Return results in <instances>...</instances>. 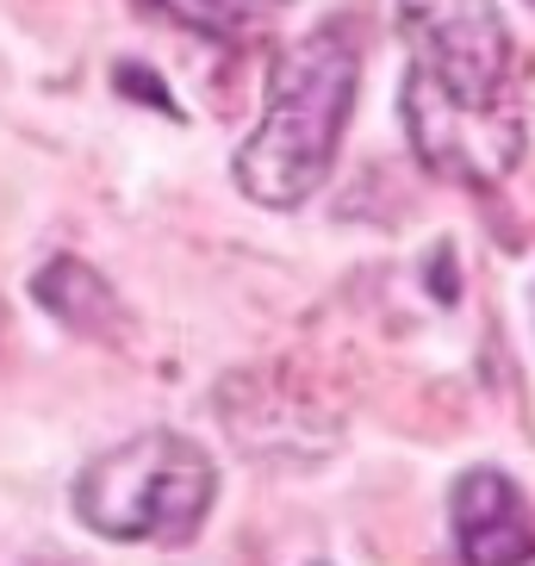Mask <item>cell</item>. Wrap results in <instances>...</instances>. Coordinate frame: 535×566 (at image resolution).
I'll use <instances>...</instances> for the list:
<instances>
[{"label":"cell","instance_id":"cell-1","mask_svg":"<svg viewBox=\"0 0 535 566\" xmlns=\"http://www.w3.org/2000/svg\"><path fill=\"white\" fill-rule=\"evenodd\" d=\"M355 82H361V56H355V38L336 25L281 51V63L268 75L262 125L243 137V150L231 163L237 187L255 206L293 212L324 187L336 150H343Z\"/></svg>","mask_w":535,"mask_h":566},{"label":"cell","instance_id":"cell-2","mask_svg":"<svg viewBox=\"0 0 535 566\" xmlns=\"http://www.w3.org/2000/svg\"><path fill=\"white\" fill-rule=\"evenodd\" d=\"M75 516L106 542H156L181 548L193 542L218 499L212 454L175 430H144L118 449L94 454L75 473Z\"/></svg>","mask_w":535,"mask_h":566},{"label":"cell","instance_id":"cell-3","mask_svg":"<svg viewBox=\"0 0 535 566\" xmlns=\"http://www.w3.org/2000/svg\"><path fill=\"white\" fill-rule=\"evenodd\" d=\"M399 25L411 38L418 75H430L454 101H504L511 82V32L492 0H399Z\"/></svg>","mask_w":535,"mask_h":566},{"label":"cell","instance_id":"cell-4","mask_svg":"<svg viewBox=\"0 0 535 566\" xmlns=\"http://www.w3.org/2000/svg\"><path fill=\"white\" fill-rule=\"evenodd\" d=\"M405 132L411 150L442 175V181H473L492 187L523 163V118L504 101L480 106V101H454L430 75L411 69L405 82Z\"/></svg>","mask_w":535,"mask_h":566},{"label":"cell","instance_id":"cell-5","mask_svg":"<svg viewBox=\"0 0 535 566\" xmlns=\"http://www.w3.org/2000/svg\"><path fill=\"white\" fill-rule=\"evenodd\" d=\"M218 411L224 430L243 454L255 461L305 467L336 449V411L318 405V392H305L293 374H268V367H243L218 386Z\"/></svg>","mask_w":535,"mask_h":566},{"label":"cell","instance_id":"cell-6","mask_svg":"<svg viewBox=\"0 0 535 566\" xmlns=\"http://www.w3.org/2000/svg\"><path fill=\"white\" fill-rule=\"evenodd\" d=\"M454 548L468 566H529L535 560V504L499 467H468L449 492Z\"/></svg>","mask_w":535,"mask_h":566},{"label":"cell","instance_id":"cell-7","mask_svg":"<svg viewBox=\"0 0 535 566\" xmlns=\"http://www.w3.org/2000/svg\"><path fill=\"white\" fill-rule=\"evenodd\" d=\"M38 305L69 324L75 336H94V343H125V305H118L113 281H106L101 268H87L82 255H56V262L38 268L32 281Z\"/></svg>","mask_w":535,"mask_h":566},{"label":"cell","instance_id":"cell-8","mask_svg":"<svg viewBox=\"0 0 535 566\" xmlns=\"http://www.w3.org/2000/svg\"><path fill=\"white\" fill-rule=\"evenodd\" d=\"M162 7L206 38H243L255 19H268L274 7H286V0H162Z\"/></svg>","mask_w":535,"mask_h":566},{"label":"cell","instance_id":"cell-9","mask_svg":"<svg viewBox=\"0 0 535 566\" xmlns=\"http://www.w3.org/2000/svg\"><path fill=\"white\" fill-rule=\"evenodd\" d=\"M118 87H125V94H144V101H156V106H162V113H175V101H168L162 87L150 82V69H137V63H125V69H118Z\"/></svg>","mask_w":535,"mask_h":566}]
</instances>
